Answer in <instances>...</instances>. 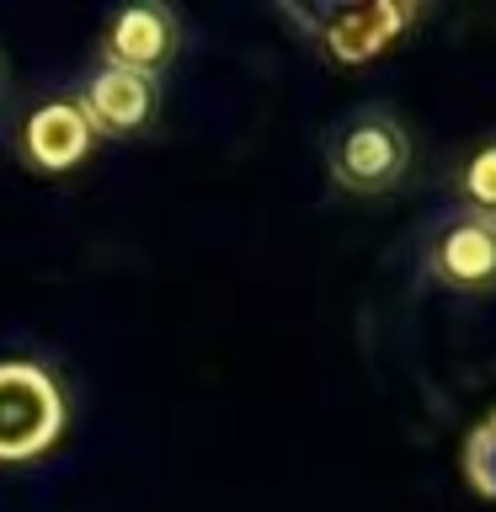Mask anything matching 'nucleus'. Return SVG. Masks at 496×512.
<instances>
[{
  "label": "nucleus",
  "mask_w": 496,
  "mask_h": 512,
  "mask_svg": "<svg viewBox=\"0 0 496 512\" xmlns=\"http://www.w3.org/2000/svg\"><path fill=\"white\" fill-rule=\"evenodd\" d=\"M70 432V390L38 358L0 363V464L22 470L54 454Z\"/></svg>",
  "instance_id": "2"
},
{
  "label": "nucleus",
  "mask_w": 496,
  "mask_h": 512,
  "mask_svg": "<svg viewBox=\"0 0 496 512\" xmlns=\"http://www.w3.org/2000/svg\"><path fill=\"white\" fill-rule=\"evenodd\" d=\"M187 48V27L171 6H123L112 11L102 32H96V64H112V70H128V75H144V80H160L182 59Z\"/></svg>",
  "instance_id": "5"
},
{
  "label": "nucleus",
  "mask_w": 496,
  "mask_h": 512,
  "mask_svg": "<svg viewBox=\"0 0 496 512\" xmlns=\"http://www.w3.org/2000/svg\"><path fill=\"white\" fill-rule=\"evenodd\" d=\"M320 160L331 187L347 198H395L416 176V139L390 102H358L326 123Z\"/></svg>",
  "instance_id": "1"
},
{
  "label": "nucleus",
  "mask_w": 496,
  "mask_h": 512,
  "mask_svg": "<svg viewBox=\"0 0 496 512\" xmlns=\"http://www.w3.org/2000/svg\"><path fill=\"white\" fill-rule=\"evenodd\" d=\"M0 96H11V54L0 48Z\"/></svg>",
  "instance_id": "10"
},
{
  "label": "nucleus",
  "mask_w": 496,
  "mask_h": 512,
  "mask_svg": "<svg viewBox=\"0 0 496 512\" xmlns=\"http://www.w3.org/2000/svg\"><path fill=\"white\" fill-rule=\"evenodd\" d=\"M91 150H96V134L86 112L75 107V96H43L11 128V155L32 176H70L75 166L91 160Z\"/></svg>",
  "instance_id": "6"
},
{
  "label": "nucleus",
  "mask_w": 496,
  "mask_h": 512,
  "mask_svg": "<svg viewBox=\"0 0 496 512\" xmlns=\"http://www.w3.org/2000/svg\"><path fill=\"white\" fill-rule=\"evenodd\" d=\"M464 470H470V480L496 502V416H486V422L475 427V438L464 443Z\"/></svg>",
  "instance_id": "9"
},
{
  "label": "nucleus",
  "mask_w": 496,
  "mask_h": 512,
  "mask_svg": "<svg viewBox=\"0 0 496 512\" xmlns=\"http://www.w3.org/2000/svg\"><path fill=\"white\" fill-rule=\"evenodd\" d=\"M416 267L432 288L459 299H496V224L443 208L416 235Z\"/></svg>",
  "instance_id": "4"
},
{
  "label": "nucleus",
  "mask_w": 496,
  "mask_h": 512,
  "mask_svg": "<svg viewBox=\"0 0 496 512\" xmlns=\"http://www.w3.org/2000/svg\"><path fill=\"white\" fill-rule=\"evenodd\" d=\"M70 96L96 139H139L160 123V80L112 70V64H91Z\"/></svg>",
  "instance_id": "7"
},
{
  "label": "nucleus",
  "mask_w": 496,
  "mask_h": 512,
  "mask_svg": "<svg viewBox=\"0 0 496 512\" xmlns=\"http://www.w3.org/2000/svg\"><path fill=\"white\" fill-rule=\"evenodd\" d=\"M443 187H448V208L496 224V134H480L475 144H464L443 176Z\"/></svg>",
  "instance_id": "8"
},
{
  "label": "nucleus",
  "mask_w": 496,
  "mask_h": 512,
  "mask_svg": "<svg viewBox=\"0 0 496 512\" xmlns=\"http://www.w3.org/2000/svg\"><path fill=\"white\" fill-rule=\"evenodd\" d=\"M283 22L299 27V38L326 64L352 70V64H368L400 48L411 27L427 22V11L395 6V0H374V6H283Z\"/></svg>",
  "instance_id": "3"
}]
</instances>
